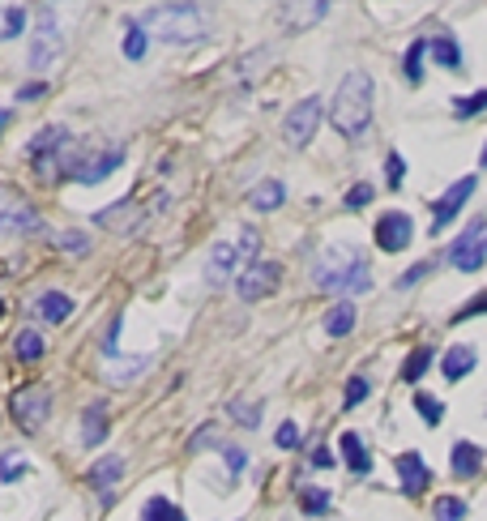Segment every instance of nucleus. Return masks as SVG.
Returning <instances> with one entry per match:
<instances>
[{
    "instance_id": "nucleus-1",
    "label": "nucleus",
    "mask_w": 487,
    "mask_h": 521,
    "mask_svg": "<svg viewBox=\"0 0 487 521\" xmlns=\"http://www.w3.org/2000/svg\"><path fill=\"white\" fill-rule=\"evenodd\" d=\"M312 282L334 296H363V291H372V266H368L363 248L334 240L312 256Z\"/></svg>"
},
{
    "instance_id": "nucleus-2",
    "label": "nucleus",
    "mask_w": 487,
    "mask_h": 521,
    "mask_svg": "<svg viewBox=\"0 0 487 521\" xmlns=\"http://www.w3.org/2000/svg\"><path fill=\"white\" fill-rule=\"evenodd\" d=\"M372 95H376V82H372V73H363V69H350L342 77V85L334 90L330 120H334V128L347 141H363L368 125H372Z\"/></svg>"
},
{
    "instance_id": "nucleus-3",
    "label": "nucleus",
    "mask_w": 487,
    "mask_h": 521,
    "mask_svg": "<svg viewBox=\"0 0 487 521\" xmlns=\"http://www.w3.org/2000/svg\"><path fill=\"white\" fill-rule=\"evenodd\" d=\"M137 26L146 35L163 43H197L206 39V14L197 5H154L137 17Z\"/></svg>"
},
{
    "instance_id": "nucleus-4",
    "label": "nucleus",
    "mask_w": 487,
    "mask_h": 521,
    "mask_svg": "<svg viewBox=\"0 0 487 521\" xmlns=\"http://www.w3.org/2000/svg\"><path fill=\"white\" fill-rule=\"evenodd\" d=\"M257 248H261V235H257L252 226H244L236 240H218L214 248H209L206 282H209V286H223L231 274L239 278V266H244V261L252 266V261H257Z\"/></svg>"
},
{
    "instance_id": "nucleus-5",
    "label": "nucleus",
    "mask_w": 487,
    "mask_h": 521,
    "mask_svg": "<svg viewBox=\"0 0 487 521\" xmlns=\"http://www.w3.org/2000/svg\"><path fill=\"white\" fill-rule=\"evenodd\" d=\"M483 261H487V223L474 218L458 240L449 244V266L458 269V274H479Z\"/></svg>"
},
{
    "instance_id": "nucleus-6",
    "label": "nucleus",
    "mask_w": 487,
    "mask_h": 521,
    "mask_svg": "<svg viewBox=\"0 0 487 521\" xmlns=\"http://www.w3.org/2000/svg\"><path fill=\"white\" fill-rule=\"evenodd\" d=\"M39 226H43L39 210L22 193L0 184V235H26V231H39Z\"/></svg>"
},
{
    "instance_id": "nucleus-7",
    "label": "nucleus",
    "mask_w": 487,
    "mask_h": 521,
    "mask_svg": "<svg viewBox=\"0 0 487 521\" xmlns=\"http://www.w3.org/2000/svg\"><path fill=\"white\" fill-rule=\"evenodd\" d=\"M282 286V266L279 261H252V266L239 269V278H236V291L244 304H257V299L265 296H274Z\"/></svg>"
},
{
    "instance_id": "nucleus-8",
    "label": "nucleus",
    "mask_w": 487,
    "mask_h": 521,
    "mask_svg": "<svg viewBox=\"0 0 487 521\" xmlns=\"http://www.w3.org/2000/svg\"><path fill=\"white\" fill-rule=\"evenodd\" d=\"M317 125H320V99L317 95H308V99H299L291 112H287V120H282V137H287V145L304 150L308 141L317 137Z\"/></svg>"
},
{
    "instance_id": "nucleus-9",
    "label": "nucleus",
    "mask_w": 487,
    "mask_h": 521,
    "mask_svg": "<svg viewBox=\"0 0 487 521\" xmlns=\"http://www.w3.org/2000/svg\"><path fill=\"white\" fill-rule=\"evenodd\" d=\"M474 188H479V175H474V171H471V175H462L458 184H449L445 193L431 201V231H445V226L453 223L462 210H466V201H471Z\"/></svg>"
},
{
    "instance_id": "nucleus-10",
    "label": "nucleus",
    "mask_w": 487,
    "mask_h": 521,
    "mask_svg": "<svg viewBox=\"0 0 487 521\" xmlns=\"http://www.w3.org/2000/svg\"><path fill=\"white\" fill-rule=\"evenodd\" d=\"M14 419L26 427V432H39L43 423H47V410H52V394H47V385H26V389H17L14 394Z\"/></svg>"
},
{
    "instance_id": "nucleus-11",
    "label": "nucleus",
    "mask_w": 487,
    "mask_h": 521,
    "mask_svg": "<svg viewBox=\"0 0 487 521\" xmlns=\"http://www.w3.org/2000/svg\"><path fill=\"white\" fill-rule=\"evenodd\" d=\"M372 240H376V248H380V253H402L406 244L415 240V223H411V214H402V210L380 214V218H376Z\"/></svg>"
},
{
    "instance_id": "nucleus-12",
    "label": "nucleus",
    "mask_w": 487,
    "mask_h": 521,
    "mask_svg": "<svg viewBox=\"0 0 487 521\" xmlns=\"http://www.w3.org/2000/svg\"><path fill=\"white\" fill-rule=\"evenodd\" d=\"M56 56H60V26H56V17L43 9L39 30H35V47H30V69H47Z\"/></svg>"
},
{
    "instance_id": "nucleus-13",
    "label": "nucleus",
    "mask_w": 487,
    "mask_h": 521,
    "mask_svg": "<svg viewBox=\"0 0 487 521\" xmlns=\"http://www.w3.org/2000/svg\"><path fill=\"white\" fill-rule=\"evenodd\" d=\"M393 470H398V487H402L406 496H419V492H428V483H431V470L428 462L419 457L415 449H406L393 457Z\"/></svg>"
},
{
    "instance_id": "nucleus-14",
    "label": "nucleus",
    "mask_w": 487,
    "mask_h": 521,
    "mask_svg": "<svg viewBox=\"0 0 487 521\" xmlns=\"http://www.w3.org/2000/svg\"><path fill=\"white\" fill-rule=\"evenodd\" d=\"M120 475H125V457H116L112 453V457H98V462L86 470V483H90L98 496H112V487L120 483Z\"/></svg>"
},
{
    "instance_id": "nucleus-15",
    "label": "nucleus",
    "mask_w": 487,
    "mask_h": 521,
    "mask_svg": "<svg viewBox=\"0 0 487 521\" xmlns=\"http://www.w3.org/2000/svg\"><path fill=\"white\" fill-rule=\"evenodd\" d=\"M428 52L436 60V69H449V73H462V43L449 35V30H436L428 39Z\"/></svg>"
},
{
    "instance_id": "nucleus-16",
    "label": "nucleus",
    "mask_w": 487,
    "mask_h": 521,
    "mask_svg": "<svg viewBox=\"0 0 487 521\" xmlns=\"http://www.w3.org/2000/svg\"><path fill=\"white\" fill-rule=\"evenodd\" d=\"M474 364H479V351H474V346H466V342H462V346H449L445 359H441V376H445V381H462V376L474 372Z\"/></svg>"
},
{
    "instance_id": "nucleus-17",
    "label": "nucleus",
    "mask_w": 487,
    "mask_h": 521,
    "mask_svg": "<svg viewBox=\"0 0 487 521\" xmlns=\"http://www.w3.org/2000/svg\"><path fill=\"white\" fill-rule=\"evenodd\" d=\"M453 475L458 479H474L479 470H483V445H474V440H453Z\"/></svg>"
},
{
    "instance_id": "nucleus-18",
    "label": "nucleus",
    "mask_w": 487,
    "mask_h": 521,
    "mask_svg": "<svg viewBox=\"0 0 487 521\" xmlns=\"http://www.w3.org/2000/svg\"><path fill=\"white\" fill-rule=\"evenodd\" d=\"M338 445H342V462H347L350 475H372V453H368V445L355 432H342Z\"/></svg>"
},
{
    "instance_id": "nucleus-19",
    "label": "nucleus",
    "mask_w": 487,
    "mask_h": 521,
    "mask_svg": "<svg viewBox=\"0 0 487 521\" xmlns=\"http://www.w3.org/2000/svg\"><path fill=\"white\" fill-rule=\"evenodd\" d=\"M355 321H360V308H355L350 299H338L334 308L325 312V334H330V338H347L350 329H355Z\"/></svg>"
},
{
    "instance_id": "nucleus-20",
    "label": "nucleus",
    "mask_w": 487,
    "mask_h": 521,
    "mask_svg": "<svg viewBox=\"0 0 487 521\" xmlns=\"http://www.w3.org/2000/svg\"><path fill=\"white\" fill-rule=\"evenodd\" d=\"M35 312H39L43 321L60 325V321H69V312H73V299L65 296V291H47V296H39V299H35Z\"/></svg>"
},
{
    "instance_id": "nucleus-21",
    "label": "nucleus",
    "mask_w": 487,
    "mask_h": 521,
    "mask_svg": "<svg viewBox=\"0 0 487 521\" xmlns=\"http://www.w3.org/2000/svg\"><path fill=\"white\" fill-rule=\"evenodd\" d=\"M282 201H287V188H282V180H261L257 188H252L249 205H252V210H261V214H269V210H279Z\"/></svg>"
},
{
    "instance_id": "nucleus-22",
    "label": "nucleus",
    "mask_w": 487,
    "mask_h": 521,
    "mask_svg": "<svg viewBox=\"0 0 487 521\" xmlns=\"http://www.w3.org/2000/svg\"><path fill=\"white\" fill-rule=\"evenodd\" d=\"M107 436V406H86L82 410V445H103Z\"/></svg>"
},
{
    "instance_id": "nucleus-23",
    "label": "nucleus",
    "mask_w": 487,
    "mask_h": 521,
    "mask_svg": "<svg viewBox=\"0 0 487 521\" xmlns=\"http://www.w3.org/2000/svg\"><path fill=\"white\" fill-rule=\"evenodd\" d=\"M141 210L133 205V201H120L116 210H103L98 214V226H116V231H128V226H137Z\"/></svg>"
},
{
    "instance_id": "nucleus-24",
    "label": "nucleus",
    "mask_w": 487,
    "mask_h": 521,
    "mask_svg": "<svg viewBox=\"0 0 487 521\" xmlns=\"http://www.w3.org/2000/svg\"><path fill=\"white\" fill-rule=\"evenodd\" d=\"M423 56H428V39H415L411 47H406V60H402V77L411 85L423 82Z\"/></svg>"
},
{
    "instance_id": "nucleus-25",
    "label": "nucleus",
    "mask_w": 487,
    "mask_h": 521,
    "mask_svg": "<svg viewBox=\"0 0 487 521\" xmlns=\"http://www.w3.org/2000/svg\"><path fill=\"white\" fill-rule=\"evenodd\" d=\"M431 346L423 342V346H415V351L406 355V364H402V381H411V385H419L423 381V372H428V364H431Z\"/></svg>"
},
{
    "instance_id": "nucleus-26",
    "label": "nucleus",
    "mask_w": 487,
    "mask_h": 521,
    "mask_svg": "<svg viewBox=\"0 0 487 521\" xmlns=\"http://www.w3.org/2000/svg\"><path fill=\"white\" fill-rule=\"evenodd\" d=\"M141 521H188V517H184V513L171 505V500H163V496H150V500H146V508H141Z\"/></svg>"
},
{
    "instance_id": "nucleus-27",
    "label": "nucleus",
    "mask_w": 487,
    "mask_h": 521,
    "mask_svg": "<svg viewBox=\"0 0 487 521\" xmlns=\"http://www.w3.org/2000/svg\"><path fill=\"white\" fill-rule=\"evenodd\" d=\"M14 351H17V359H22V364H39V359H43V351H47V346H43V338H39V334H35V329H26V334H17Z\"/></svg>"
},
{
    "instance_id": "nucleus-28",
    "label": "nucleus",
    "mask_w": 487,
    "mask_h": 521,
    "mask_svg": "<svg viewBox=\"0 0 487 521\" xmlns=\"http://www.w3.org/2000/svg\"><path fill=\"white\" fill-rule=\"evenodd\" d=\"M487 112V90H474V95H458L453 99V115L458 120H471V115Z\"/></svg>"
},
{
    "instance_id": "nucleus-29",
    "label": "nucleus",
    "mask_w": 487,
    "mask_h": 521,
    "mask_svg": "<svg viewBox=\"0 0 487 521\" xmlns=\"http://www.w3.org/2000/svg\"><path fill=\"white\" fill-rule=\"evenodd\" d=\"M282 17H287V22H291V26H308V22H317V17H325V5H287V9H282Z\"/></svg>"
},
{
    "instance_id": "nucleus-30",
    "label": "nucleus",
    "mask_w": 487,
    "mask_h": 521,
    "mask_svg": "<svg viewBox=\"0 0 487 521\" xmlns=\"http://www.w3.org/2000/svg\"><path fill=\"white\" fill-rule=\"evenodd\" d=\"M415 406H419V419L428 423V427H436V423L445 419V402L431 394H415Z\"/></svg>"
},
{
    "instance_id": "nucleus-31",
    "label": "nucleus",
    "mask_w": 487,
    "mask_h": 521,
    "mask_svg": "<svg viewBox=\"0 0 487 521\" xmlns=\"http://www.w3.org/2000/svg\"><path fill=\"white\" fill-rule=\"evenodd\" d=\"M431 517L436 521H466V505H462L458 496H441L436 508H431Z\"/></svg>"
},
{
    "instance_id": "nucleus-32",
    "label": "nucleus",
    "mask_w": 487,
    "mask_h": 521,
    "mask_svg": "<svg viewBox=\"0 0 487 521\" xmlns=\"http://www.w3.org/2000/svg\"><path fill=\"white\" fill-rule=\"evenodd\" d=\"M299 505H304L308 517H320V513H330V492H320V487H304V492H299Z\"/></svg>"
},
{
    "instance_id": "nucleus-33",
    "label": "nucleus",
    "mask_w": 487,
    "mask_h": 521,
    "mask_svg": "<svg viewBox=\"0 0 487 521\" xmlns=\"http://www.w3.org/2000/svg\"><path fill=\"white\" fill-rule=\"evenodd\" d=\"M26 30V9H5L0 14V39H17Z\"/></svg>"
},
{
    "instance_id": "nucleus-34",
    "label": "nucleus",
    "mask_w": 487,
    "mask_h": 521,
    "mask_svg": "<svg viewBox=\"0 0 487 521\" xmlns=\"http://www.w3.org/2000/svg\"><path fill=\"white\" fill-rule=\"evenodd\" d=\"M146 47H150V35H146V30L133 22V26H128V35H125V56L128 60H141V56H146Z\"/></svg>"
},
{
    "instance_id": "nucleus-35",
    "label": "nucleus",
    "mask_w": 487,
    "mask_h": 521,
    "mask_svg": "<svg viewBox=\"0 0 487 521\" xmlns=\"http://www.w3.org/2000/svg\"><path fill=\"white\" fill-rule=\"evenodd\" d=\"M231 419L239 423V427H257V423H261V406H257V402H231Z\"/></svg>"
},
{
    "instance_id": "nucleus-36",
    "label": "nucleus",
    "mask_w": 487,
    "mask_h": 521,
    "mask_svg": "<svg viewBox=\"0 0 487 521\" xmlns=\"http://www.w3.org/2000/svg\"><path fill=\"white\" fill-rule=\"evenodd\" d=\"M368 394H372V385H368V376H350V381H347V394H342V406L355 410Z\"/></svg>"
},
{
    "instance_id": "nucleus-37",
    "label": "nucleus",
    "mask_w": 487,
    "mask_h": 521,
    "mask_svg": "<svg viewBox=\"0 0 487 521\" xmlns=\"http://www.w3.org/2000/svg\"><path fill=\"white\" fill-rule=\"evenodd\" d=\"M402 180H406V158L398 155V150H390V158H385V184H390V188H402Z\"/></svg>"
},
{
    "instance_id": "nucleus-38",
    "label": "nucleus",
    "mask_w": 487,
    "mask_h": 521,
    "mask_svg": "<svg viewBox=\"0 0 487 521\" xmlns=\"http://www.w3.org/2000/svg\"><path fill=\"white\" fill-rule=\"evenodd\" d=\"M431 269H436V261H419V266H411L402 278H398V291H411V286H419V282L428 278Z\"/></svg>"
},
{
    "instance_id": "nucleus-39",
    "label": "nucleus",
    "mask_w": 487,
    "mask_h": 521,
    "mask_svg": "<svg viewBox=\"0 0 487 521\" xmlns=\"http://www.w3.org/2000/svg\"><path fill=\"white\" fill-rule=\"evenodd\" d=\"M56 244L65 248V253H73V256H86V253H90V240H86L82 231H65Z\"/></svg>"
},
{
    "instance_id": "nucleus-40",
    "label": "nucleus",
    "mask_w": 487,
    "mask_h": 521,
    "mask_svg": "<svg viewBox=\"0 0 487 521\" xmlns=\"http://www.w3.org/2000/svg\"><path fill=\"white\" fill-rule=\"evenodd\" d=\"M372 197H376L372 184H355L347 193V210H363V205H372Z\"/></svg>"
},
{
    "instance_id": "nucleus-41",
    "label": "nucleus",
    "mask_w": 487,
    "mask_h": 521,
    "mask_svg": "<svg viewBox=\"0 0 487 521\" xmlns=\"http://www.w3.org/2000/svg\"><path fill=\"white\" fill-rule=\"evenodd\" d=\"M274 445H279V449H295V445H299V427H295L291 419L279 423V432H274Z\"/></svg>"
},
{
    "instance_id": "nucleus-42",
    "label": "nucleus",
    "mask_w": 487,
    "mask_h": 521,
    "mask_svg": "<svg viewBox=\"0 0 487 521\" xmlns=\"http://www.w3.org/2000/svg\"><path fill=\"white\" fill-rule=\"evenodd\" d=\"M483 312H487V291H483V296H474V299H471V304H466V308H462V312H453V325L471 321V316H483Z\"/></svg>"
},
{
    "instance_id": "nucleus-43",
    "label": "nucleus",
    "mask_w": 487,
    "mask_h": 521,
    "mask_svg": "<svg viewBox=\"0 0 487 521\" xmlns=\"http://www.w3.org/2000/svg\"><path fill=\"white\" fill-rule=\"evenodd\" d=\"M218 449H223L227 466H231V475H239V470H244V462H249V453L239 449V445H218Z\"/></svg>"
},
{
    "instance_id": "nucleus-44",
    "label": "nucleus",
    "mask_w": 487,
    "mask_h": 521,
    "mask_svg": "<svg viewBox=\"0 0 487 521\" xmlns=\"http://www.w3.org/2000/svg\"><path fill=\"white\" fill-rule=\"evenodd\" d=\"M26 470H30L26 462H5V466H0V483H14L17 475H26Z\"/></svg>"
},
{
    "instance_id": "nucleus-45",
    "label": "nucleus",
    "mask_w": 487,
    "mask_h": 521,
    "mask_svg": "<svg viewBox=\"0 0 487 521\" xmlns=\"http://www.w3.org/2000/svg\"><path fill=\"white\" fill-rule=\"evenodd\" d=\"M39 95H47V82H30L17 90V103H26V99H39Z\"/></svg>"
},
{
    "instance_id": "nucleus-46",
    "label": "nucleus",
    "mask_w": 487,
    "mask_h": 521,
    "mask_svg": "<svg viewBox=\"0 0 487 521\" xmlns=\"http://www.w3.org/2000/svg\"><path fill=\"white\" fill-rule=\"evenodd\" d=\"M312 466H317V470L334 466V453H330V449H317V453H312Z\"/></svg>"
},
{
    "instance_id": "nucleus-47",
    "label": "nucleus",
    "mask_w": 487,
    "mask_h": 521,
    "mask_svg": "<svg viewBox=\"0 0 487 521\" xmlns=\"http://www.w3.org/2000/svg\"><path fill=\"white\" fill-rule=\"evenodd\" d=\"M5 125H9V112H0V133H5Z\"/></svg>"
},
{
    "instance_id": "nucleus-48",
    "label": "nucleus",
    "mask_w": 487,
    "mask_h": 521,
    "mask_svg": "<svg viewBox=\"0 0 487 521\" xmlns=\"http://www.w3.org/2000/svg\"><path fill=\"white\" fill-rule=\"evenodd\" d=\"M483 167H487V145H483Z\"/></svg>"
},
{
    "instance_id": "nucleus-49",
    "label": "nucleus",
    "mask_w": 487,
    "mask_h": 521,
    "mask_svg": "<svg viewBox=\"0 0 487 521\" xmlns=\"http://www.w3.org/2000/svg\"><path fill=\"white\" fill-rule=\"evenodd\" d=\"M0 312H5V304H0Z\"/></svg>"
}]
</instances>
